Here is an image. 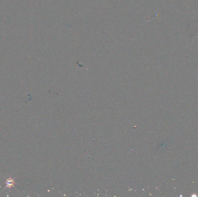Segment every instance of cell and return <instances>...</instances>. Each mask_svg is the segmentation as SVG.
Returning a JSON list of instances; mask_svg holds the SVG:
<instances>
[{
  "label": "cell",
  "mask_w": 198,
  "mask_h": 197,
  "mask_svg": "<svg viewBox=\"0 0 198 197\" xmlns=\"http://www.w3.org/2000/svg\"><path fill=\"white\" fill-rule=\"evenodd\" d=\"M15 181L12 179V178H9L6 181V187H5V189L6 188H9V189H11L12 187H13L14 185H15Z\"/></svg>",
  "instance_id": "obj_1"
}]
</instances>
